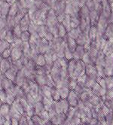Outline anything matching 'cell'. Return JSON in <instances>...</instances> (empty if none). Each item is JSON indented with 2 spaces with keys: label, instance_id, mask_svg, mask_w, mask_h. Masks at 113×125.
<instances>
[{
  "label": "cell",
  "instance_id": "cell-1",
  "mask_svg": "<svg viewBox=\"0 0 113 125\" xmlns=\"http://www.w3.org/2000/svg\"><path fill=\"white\" fill-rule=\"evenodd\" d=\"M108 26H109L108 19L103 14H101L100 16V19H99L98 23L97 25L98 33L103 35V34L105 33L106 30V29L108 27Z\"/></svg>",
  "mask_w": 113,
  "mask_h": 125
},
{
  "label": "cell",
  "instance_id": "cell-2",
  "mask_svg": "<svg viewBox=\"0 0 113 125\" xmlns=\"http://www.w3.org/2000/svg\"><path fill=\"white\" fill-rule=\"evenodd\" d=\"M58 23H59L57 21V16L56 11L54 9H51L48 12L46 26L48 27H49V26H57Z\"/></svg>",
  "mask_w": 113,
  "mask_h": 125
},
{
  "label": "cell",
  "instance_id": "cell-3",
  "mask_svg": "<svg viewBox=\"0 0 113 125\" xmlns=\"http://www.w3.org/2000/svg\"><path fill=\"white\" fill-rule=\"evenodd\" d=\"M78 96H79V95L75 92V91H70L69 96L67 98V101L69 102L70 107H73V108H76L77 107L79 102V97Z\"/></svg>",
  "mask_w": 113,
  "mask_h": 125
},
{
  "label": "cell",
  "instance_id": "cell-4",
  "mask_svg": "<svg viewBox=\"0 0 113 125\" xmlns=\"http://www.w3.org/2000/svg\"><path fill=\"white\" fill-rule=\"evenodd\" d=\"M11 8V5L4 1H0V17L3 18H7L9 13V10Z\"/></svg>",
  "mask_w": 113,
  "mask_h": 125
},
{
  "label": "cell",
  "instance_id": "cell-5",
  "mask_svg": "<svg viewBox=\"0 0 113 125\" xmlns=\"http://www.w3.org/2000/svg\"><path fill=\"white\" fill-rule=\"evenodd\" d=\"M102 6H103V11L102 14H103L106 18H109V16L112 14L110 3L108 0H103L102 1Z\"/></svg>",
  "mask_w": 113,
  "mask_h": 125
},
{
  "label": "cell",
  "instance_id": "cell-6",
  "mask_svg": "<svg viewBox=\"0 0 113 125\" xmlns=\"http://www.w3.org/2000/svg\"><path fill=\"white\" fill-rule=\"evenodd\" d=\"M30 23H31V20L30 18L29 14H27L23 17V18L20 22V26H21V28L22 30V32L28 31L29 26H30Z\"/></svg>",
  "mask_w": 113,
  "mask_h": 125
},
{
  "label": "cell",
  "instance_id": "cell-7",
  "mask_svg": "<svg viewBox=\"0 0 113 125\" xmlns=\"http://www.w3.org/2000/svg\"><path fill=\"white\" fill-rule=\"evenodd\" d=\"M100 15L96 11H91L89 17H90L92 26H97V25L98 23V21H99V19H100Z\"/></svg>",
  "mask_w": 113,
  "mask_h": 125
},
{
  "label": "cell",
  "instance_id": "cell-8",
  "mask_svg": "<svg viewBox=\"0 0 113 125\" xmlns=\"http://www.w3.org/2000/svg\"><path fill=\"white\" fill-rule=\"evenodd\" d=\"M66 40V44H67L68 48H69V50H70L72 53H74L77 47H78V44L76 42V40L72 39V38L69 37L68 35H67Z\"/></svg>",
  "mask_w": 113,
  "mask_h": 125
},
{
  "label": "cell",
  "instance_id": "cell-9",
  "mask_svg": "<svg viewBox=\"0 0 113 125\" xmlns=\"http://www.w3.org/2000/svg\"><path fill=\"white\" fill-rule=\"evenodd\" d=\"M82 32H83L82 31L81 28L79 26V27L76 28V29H72L70 32H68L67 35H68L69 37L72 38V39L76 40L79 37V35H80Z\"/></svg>",
  "mask_w": 113,
  "mask_h": 125
},
{
  "label": "cell",
  "instance_id": "cell-10",
  "mask_svg": "<svg viewBox=\"0 0 113 125\" xmlns=\"http://www.w3.org/2000/svg\"><path fill=\"white\" fill-rule=\"evenodd\" d=\"M48 32H49V30H48V28L47 26H38L37 33L41 39H44Z\"/></svg>",
  "mask_w": 113,
  "mask_h": 125
},
{
  "label": "cell",
  "instance_id": "cell-11",
  "mask_svg": "<svg viewBox=\"0 0 113 125\" xmlns=\"http://www.w3.org/2000/svg\"><path fill=\"white\" fill-rule=\"evenodd\" d=\"M34 110H35V115H40L41 113L45 111V105L44 104L42 103V102H37L34 105Z\"/></svg>",
  "mask_w": 113,
  "mask_h": 125
},
{
  "label": "cell",
  "instance_id": "cell-12",
  "mask_svg": "<svg viewBox=\"0 0 113 125\" xmlns=\"http://www.w3.org/2000/svg\"><path fill=\"white\" fill-rule=\"evenodd\" d=\"M61 23L63 25V26L66 28V30H67L68 32L71 31L72 27H71V16L70 15L66 14L65 19L63 20V21Z\"/></svg>",
  "mask_w": 113,
  "mask_h": 125
},
{
  "label": "cell",
  "instance_id": "cell-13",
  "mask_svg": "<svg viewBox=\"0 0 113 125\" xmlns=\"http://www.w3.org/2000/svg\"><path fill=\"white\" fill-rule=\"evenodd\" d=\"M59 92L61 96V100H66L69 96V92H70V89L66 87H63L59 89Z\"/></svg>",
  "mask_w": 113,
  "mask_h": 125
},
{
  "label": "cell",
  "instance_id": "cell-14",
  "mask_svg": "<svg viewBox=\"0 0 113 125\" xmlns=\"http://www.w3.org/2000/svg\"><path fill=\"white\" fill-rule=\"evenodd\" d=\"M13 34L14 35L15 39H21V35L23 33L22 30L21 28L20 24H16L15 26L14 27V29L12 30Z\"/></svg>",
  "mask_w": 113,
  "mask_h": 125
},
{
  "label": "cell",
  "instance_id": "cell-15",
  "mask_svg": "<svg viewBox=\"0 0 113 125\" xmlns=\"http://www.w3.org/2000/svg\"><path fill=\"white\" fill-rule=\"evenodd\" d=\"M35 62H36V65L39 67H43L46 65V61H45V56H44V54H41V53L39 54L38 57L36 58V60Z\"/></svg>",
  "mask_w": 113,
  "mask_h": 125
},
{
  "label": "cell",
  "instance_id": "cell-16",
  "mask_svg": "<svg viewBox=\"0 0 113 125\" xmlns=\"http://www.w3.org/2000/svg\"><path fill=\"white\" fill-rule=\"evenodd\" d=\"M90 38L89 37H87L86 35L82 32L80 35L79 37L78 38L76 39V42L78 44V45H80V46H84L85 43L87 42V41H88Z\"/></svg>",
  "mask_w": 113,
  "mask_h": 125
},
{
  "label": "cell",
  "instance_id": "cell-17",
  "mask_svg": "<svg viewBox=\"0 0 113 125\" xmlns=\"http://www.w3.org/2000/svg\"><path fill=\"white\" fill-rule=\"evenodd\" d=\"M90 13H91V11H89L88 7H87L86 5H84V6H83L81 8V10L79 11V18H81V17H83V18H86V17H89Z\"/></svg>",
  "mask_w": 113,
  "mask_h": 125
},
{
  "label": "cell",
  "instance_id": "cell-18",
  "mask_svg": "<svg viewBox=\"0 0 113 125\" xmlns=\"http://www.w3.org/2000/svg\"><path fill=\"white\" fill-rule=\"evenodd\" d=\"M58 30H59V38L64 39L67 35L68 32L62 23H58Z\"/></svg>",
  "mask_w": 113,
  "mask_h": 125
},
{
  "label": "cell",
  "instance_id": "cell-19",
  "mask_svg": "<svg viewBox=\"0 0 113 125\" xmlns=\"http://www.w3.org/2000/svg\"><path fill=\"white\" fill-rule=\"evenodd\" d=\"M80 26V18L77 16L71 17V27L72 29H76Z\"/></svg>",
  "mask_w": 113,
  "mask_h": 125
},
{
  "label": "cell",
  "instance_id": "cell-20",
  "mask_svg": "<svg viewBox=\"0 0 113 125\" xmlns=\"http://www.w3.org/2000/svg\"><path fill=\"white\" fill-rule=\"evenodd\" d=\"M19 8L17 6V3H14V5H11L10 10H9V13H8V16H11V17H15L17 15V14L19 12Z\"/></svg>",
  "mask_w": 113,
  "mask_h": 125
},
{
  "label": "cell",
  "instance_id": "cell-21",
  "mask_svg": "<svg viewBox=\"0 0 113 125\" xmlns=\"http://www.w3.org/2000/svg\"><path fill=\"white\" fill-rule=\"evenodd\" d=\"M7 23H8V29L9 30H12L14 27L16 25L15 20H14V17H11V16H8L7 17Z\"/></svg>",
  "mask_w": 113,
  "mask_h": 125
},
{
  "label": "cell",
  "instance_id": "cell-22",
  "mask_svg": "<svg viewBox=\"0 0 113 125\" xmlns=\"http://www.w3.org/2000/svg\"><path fill=\"white\" fill-rule=\"evenodd\" d=\"M98 34V30L97 26H91V28L89 31V38L91 41H94Z\"/></svg>",
  "mask_w": 113,
  "mask_h": 125
},
{
  "label": "cell",
  "instance_id": "cell-23",
  "mask_svg": "<svg viewBox=\"0 0 113 125\" xmlns=\"http://www.w3.org/2000/svg\"><path fill=\"white\" fill-rule=\"evenodd\" d=\"M64 13L67 15H70L71 17L73 16H76L74 14V11H73V8L71 3H66V8H65V11Z\"/></svg>",
  "mask_w": 113,
  "mask_h": 125
},
{
  "label": "cell",
  "instance_id": "cell-24",
  "mask_svg": "<svg viewBox=\"0 0 113 125\" xmlns=\"http://www.w3.org/2000/svg\"><path fill=\"white\" fill-rule=\"evenodd\" d=\"M11 47V44L9 42H8L6 40H1L0 42V51L1 53H2L5 50L10 48Z\"/></svg>",
  "mask_w": 113,
  "mask_h": 125
},
{
  "label": "cell",
  "instance_id": "cell-25",
  "mask_svg": "<svg viewBox=\"0 0 113 125\" xmlns=\"http://www.w3.org/2000/svg\"><path fill=\"white\" fill-rule=\"evenodd\" d=\"M48 30L49 32L54 35V38H59V30H58V24L57 26H49Z\"/></svg>",
  "mask_w": 113,
  "mask_h": 125
},
{
  "label": "cell",
  "instance_id": "cell-26",
  "mask_svg": "<svg viewBox=\"0 0 113 125\" xmlns=\"http://www.w3.org/2000/svg\"><path fill=\"white\" fill-rule=\"evenodd\" d=\"M14 39H15V37L13 34V32L12 30H8V32H7V35L5 37V39L8 42H9L10 44H13L14 42Z\"/></svg>",
  "mask_w": 113,
  "mask_h": 125
},
{
  "label": "cell",
  "instance_id": "cell-27",
  "mask_svg": "<svg viewBox=\"0 0 113 125\" xmlns=\"http://www.w3.org/2000/svg\"><path fill=\"white\" fill-rule=\"evenodd\" d=\"M105 80H106L107 90L113 88V76H107L105 78Z\"/></svg>",
  "mask_w": 113,
  "mask_h": 125
},
{
  "label": "cell",
  "instance_id": "cell-28",
  "mask_svg": "<svg viewBox=\"0 0 113 125\" xmlns=\"http://www.w3.org/2000/svg\"><path fill=\"white\" fill-rule=\"evenodd\" d=\"M38 26L36 23H33L32 21H31V23L29 26V30H28V32L32 35L33 33H36L37 32V30H38Z\"/></svg>",
  "mask_w": 113,
  "mask_h": 125
},
{
  "label": "cell",
  "instance_id": "cell-29",
  "mask_svg": "<svg viewBox=\"0 0 113 125\" xmlns=\"http://www.w3.org/2000/svg\"><path fill=\"white\" fill-rule=\"evenodd\" d=\"M30 37H31V34L28 31H26V32H23L21 39H22L23 42H29Z\"/></svg>",
  "mask_w": 113,
  "mask_h": 125
},
{
  "label": "cell",
  "instance_id": "cell-30",
  "mask_svg": "<svg viewBox=\"0 0 113 125\" xmlns=\"http://www.w3.org/2000/svg\"><path fill=\"white\" fill-rule=\"evenodd\" d=\"M87 26H88V24H87L86 18L81 17V18H80V26H79V27L81 28L82 32H84L85 30V29L87 28Z\"/></svg>",
  "mask_w": 113,
  "mask_h": 125
},
{
  "label": "cell",
  "instance_id": "cell-31",
  "mask_svg": "<svg viewBox=\"0 0 113 125\" xmlns=\"http://www.w3.org/2000/svg\"><path fill=\"white\" fill-rule=\"evenodd\" d=\"M1 55H2V57L4 59H8L9 57H11V49L8 48L5 50L2 53H1Z\"/></svg>",
  "mask_w": 113,
  "mask_h": 125
},
{
  "label": "cell",
  "instance_id": "cell-32",
  "mask_svg": "<svg viewBox=\"0 0 113 125\" xmlns=\"http://www.w3.org/2000/svg\"><path fill=\"white\" fill-rule=\"evenodd\" d=\"M7 26H8L7 18H3V17H1V18H0V30L5 29Z\"/></svg>",
  "mask_w": 113,
  "mask_h": 125
},
{
  "label": "cell",
  "instance_id": "cell-33",
  "mask_svg": "<svg viewBox=\"0 0 113 125\" xmlns=\"http://www.w3.org/2000/svg\"><path fill=\"white\" fill-rule=\"evenodd\" d=\"M85 5L88 7V8L89 9L90 11H94V6H95V4L93 2V0H88V2H86Z\"/></svg>",
  "mask_w": 113,
  "mask_h": 125
},
{
  "label": "cell",
  "instance_id": "cell-34",
  "mask_svg": "<svg viewBox=\"0 0 113 125\" xmlns=\"http://www.w3.org/2000/svg\"><path fill=\"white\" fill-rule=\"evenodd\" d=\"M95 6H94V11H96L100 15L102 14V11H103V6H102V2L101 3H94Z\"/></svg>",
  "mask_w": 113,
  "mask_h": 125
},
{
  "label": "cell",
  "instance_id": "cell-35",
  "mask_svg": "<svg viewBox=\"0 0 113 125\" xmlns=\"http://www.w3.org/2000/svg\"><path fill=\"white\" fill-rule=\"evenodd\" d=\"M9 30L8 29V27H6L5 29H3L1 31H0V39H1V40H5V37L7 35V32Z\"/></svg>",
  "mask_w": 113,
  "mask_h": 125
},
{
  "label": "cell",
  "instance_id": "cell-36",
  "mask_svg": "<svg viewBox=\"0 0 113 125\" xmlns=\"http://www.w3.org/2000/svg\"><path fill=\"white\" fill-rule=\"evenodd\" d=\"M1 100H2V103H6L7 94H6L5 91H4V90H1Z\"/></svg>",
  "mask_w": 113,
  "mask_h": 125
},
{
  "label": "cell",
  "instance_id": "cell-37",
  "mask_svg": "<svg viewBox=\"0 0 113 125\" xmlns=\"http://www.w3.org/2000/svg\"><path fill=\"white\" fill-rule=\"evenodd\" d=\"M44 39H45L48 42H52L53 41L55 38H54V36L53 35H52L50 32H48L47 33V35H45V37L44 38Z\"/></svg>",
  "mask_w": 113,
  "mask_h": 125
},
{
  "label": "cell",
  "instance_id": "cell-38",
  "mask_svg": "<svg viewBox=\"0 0 113 125\" xmlns=\"http://www.w3.org/2000/svg\"><path fill=\"white\" fill-rule=\"evenodd\" d=\"M57 21H58V23H61L63 20L65 19V17H66V14L63 13V14H58L57 15Z\"/></svg>",
  "mask_w": 113,
  "mask_h": 125
},
{
  "label": "cell",
  "instance_id": "cell-39",
  "mask_svg": "<svg viewBox=\"0 0 113 125\" xmlns=\"http://www.w3.org/2000/svg\"><path fill=\"white\" fill-rule=\"evenodd\" d=\"M11 125H20L19 120L16 118H11Z\"/></svg>",
  "mask_w": 113,
  "mask_h": 125
},
{
  "label": "cell",
  "instance_id": "cell-40",
  "mask_svg": "<svg viewBox=\"0 0 113 125\" xmlns=\"http://www.w3.org/2000/svg\"><path fill=\"white\" fill-rule=\"evenodd\" d=\"M107 19H108V23H109V24L113 23V14H112L109 16V18H107Z\"/></svg>",
  "mask_w": 113,
  "mask_h": 125
},
{
  "label": "cell",
  "instance_id": "cell-41",
  "mask_svg": "<svg viewBox=\"0 0 113 125\" xmlns=\"http://www.w3.org/2000/svg\"><path fill=\"white\" fill-rule=\"evenodd\" d=\"M3 125H11V120H6Z\"/></svg>",
  "mask_w": 113,
  "mask_h": 125
},
{
  "label": "cell",
  "instance_id": "cell-42",
  "mask_svg": "<svg viewBox=\"0 0 113 125\" xmlns=\"http://www.w3.org/2000/svg\"><path fill=\"white\" fill-rule=\"evenodd\" d=\"M94 3H101L103 0H93Z\"/></svg>",
  "mask_w": 113,
  "mask_h": 125
},
{
  "label": "cell",
  "instance_id": "cell-43",
  "mask_svg": "<svg viewBox=\"0 0 113 125\" xmlns=\"http://www.w3.org/2000/svg\"><path fill=\"white\" fill-rule=\"evenodd\" d=\"M109 3H110V7H111L112 14H113V2H109Z\"/></svg>",
  "mask_w": 113,
  "mask_h": 125
},
{
  "label": "cell",
  "instance_id": "cell-44",
  "mask_svg": "<svg viewBox=\"0 0 113 125\" xmlns=\"http://www.w3.org/2000/svg\"><path fill=\"white\" fill-rule=\"evenodd\" d=\"M35 1H37V2H41V1H43V0H35Z\"/></svg>",
  "mask_w": 113,
  "mask_h": 125
},
{
  "label": "cell",
  "instance_id": "cell-45",
  "mask_svg": "<svg viewBox=\"0 0 113 125\" xmlns=\"http://www.w3.org/2000/svg\"><path fill=\"white\" fill-rule=\"evenodd\" d=\"M109 2H113V0H109Z\"/></svg>",
  "mask_w": 113,
  "mask_h": 125
},
{
  "label": "cell",
  "instance_id": "cell-46",
  "mask_svg": "<svg viewBox=\"0 0 113 125\" xmlns=\"http://www.w3.org/2000/svg\"><path fill=\"white\" fill-rule=\"evenodd\" d=\"M57 2H61V1H63V0H57Z\"/></svg>",
  "mask_w": 113,
  "mask_h": 125
},
{
  "label": "cell",
  "instance_id": "cell-47",
  "mask_svg": "<svg viewBox=\"0 0 113 125\" xmlns=\"http://www.w3.org/2000/svg\"><path fill=\"white\" fill-rule=\"evenodd\" d=\"M112 53H113V44H112Z\"/></svg>",
  "mask_w": 113,
  "mask_h": 125
},
{
  "label": "cell",
  "instance_id": "cell-48",
  "mask_svg": "<svg viewBox=\"0 0 113 125\" xmlns=\"http://www.w3.org/2000/svg\"><path fill=\"white\" fill-rule=\"evenodd\" d=\"M108 1H109V0H108Z\"/></svg>",
  "mask_w": 113,
  "mask_h": 125
}]
</instances>
